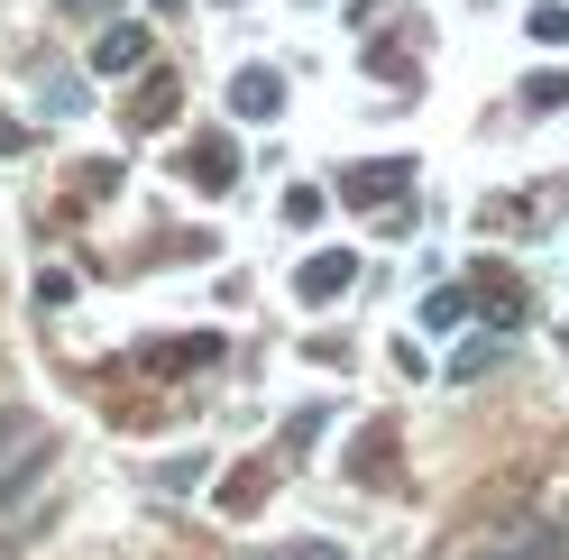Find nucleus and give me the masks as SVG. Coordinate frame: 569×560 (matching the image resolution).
<instances>
[{"mask_svg":"<svg viewBox=\"0 0 569 560\" xmlns=\"http://www.w3.org/2000/svg\"><path fill=\"white\" fill-rule=\"evenodd\" d=\"M569 551V533L560 523H532V533H506V542H478L469 560H560Z\"/></svg>","mask_w":569,"mask_h":560,"instance_id":"1","label":"nucleus"},{"mask_svg":"<svg viewBox=\"0 0 569 560\" xmlns=\"http://www.w3.org/2000/svg\"><path fill=\"white\" fill-rule=\"evenodd\" d=\"M349 276H359V267H349V249H322V258H303L295 294H303V303H331V294H349Z\"/></svg>","mask_w":569,"mask_h":560,"instance_id":"2","label":"nucleus"},{"mask_svg":"<svg viewBox=\"0 0 569 560\" xmlns=\"http://www.w3.org/2000/svg\"><path fill=\"white\" fill-rule=\"evenodd\" d=\"M405 184H413V157H386V166L340 174V193H349V202H386V193H405Z\"/></svg>","mask_w":569,"mask_h":560,"instance_id":"3","label":"nucleus"},{"mask_svg":"<svg viewBox=\"0 0 569 560\" xmlns=\"http://www.w3.org/2000/svg\"><path fill=\"white\" fill-rule=\"evenodd\" d=\"M230 111H239V120H276V111H284V83L267 74V64H248V74L230 83Z\"/></svg>","mask_w":569,"mask_h":560,"instance_id":"4","label":"nucleus"},{"mask_svg":"<svg viewBox=\"0 0 569 560\" xmlns=\"http://www.w3.org/2000/svg\"><path fill=\"white\" fill-rule=\"evenodd\" d=\"M47 469H56V441H38V450H28L19 469H0V514H10V506H19V497H28V487H38Z\"/></svg>","mask_w":569,"mask_h":560,"instance_id":"5","label":"nucleus"},{"mask_svg":"<svg viewBox=\"0 0 569 560\" xmlns=\"http://www.w3.org/2000/svg\"><path fill=\"white\" fill-rule=\"evenodd\" d=\"M92 64H101V74H129V64H148V38H138V28H111Z\"/></svg>","mask_w":569,"mask_h":560,"instance_id":"6","label":"nucleus"},{"mask_svg":"<svg viewBox=\"0 0 569 560\" xmlns=\"http://www.w3.org/2000/svg\"><path fill=\"white\" fill-rule=\"evenodd\" d=\"M184 166L202 174V193H221V184H230V148H221V138H202V148H184Z\"/></svg>","mask_w":569,"mask_h":560,"instance_id":"7","label":"nucleus"},{"mask_svg":"<svg viewBox=\"0 0 569 560\" xmlns=\"http://www.w3.org/2000/svg\"><path fill=\"white\" fill-rule=\"evenodd\" d=\"M19 432H28V413H19V404H0V450H10Z\"/></svg>","mask_w":569,"mask_h":560,"instance_id":"8","label":"nucleus"},{"mask_svg":"<svg viewBox=\"0 0 569 560\" xmlns=\"http://www.w3.org/2000/svg\"><path fill=\"white\" fill-rule=\"evenodd\" d=\"M0 560H10V542H0Z\"/></svg>","mask_w":569,"mask_h":560,"instance_id":"9","label":"nucleus"}]
</instances>
